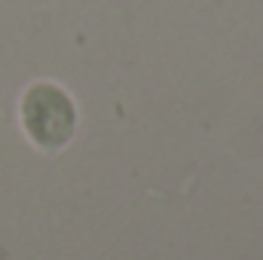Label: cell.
I'll use <instances>...</instances> for the list:
<instances>
[{"instance_id": "6da1fadb", "label": "cell", "mask_w": 263, "mask_h": 260, "mask_svg": "<svg viewBox=\"0 0 263 260\" xmlns=\"http://www.w3.org/2000/svg\"><path fill=\"white\" fill-rule=\"evenodd\" d=\"M22 117H25V129L28 135L40 144V147H62L70 132H73V107L62 89L49 86V83H37L25 92V104H22Z\"/></svg>"}]
</instances>
